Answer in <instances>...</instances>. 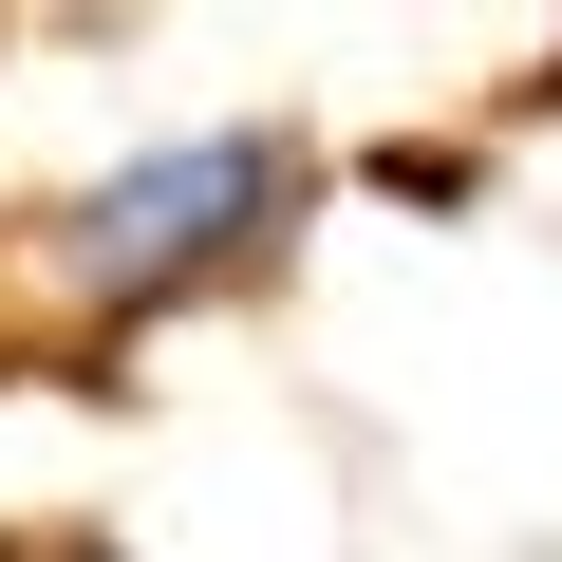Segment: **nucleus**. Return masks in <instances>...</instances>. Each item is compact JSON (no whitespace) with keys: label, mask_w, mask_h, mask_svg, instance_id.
<instances>
[{"label":"nucleus","mask_w":562,"mask_h":562,"mask_svg":"<svg viewBox=\"0 0 562 562\" xmlns=\"http://www.w3.org/2000/svg\"><path fill=\"white\" fill-rule=\"evenodd\" d=\"M319 206H338L319 113H188L38 206H0V394H113L150 338L281 301Z\"/></svg>","instance_id":"1"},{"label":"nucleus","mask_w":562,"mask_h":562,"mask_svg":"<svg viewBox=\"0 0 562 562\" xmlns=\"http://www.w3.org/2000/svg\"><path fill=\"white\" fill-rule=\"evenodd\" d=\"M0 562H150V543H113V525H76V506H20V525H0Z\"/></svg>","instance_id":"2"},{"label":"nucleus","mask_w":562,"mask_h":562,"mask_svg":"<svg viewBox=\"0 0 562 562\" xmlns=\"http://www.w3.org/2000/svg\"><path fill=\"white\" fill-rule=\"evenodd\" d=\"M525 113H562V20H543V76H525Z\"/></svg>","instance_id":"3"}]
</instances>
